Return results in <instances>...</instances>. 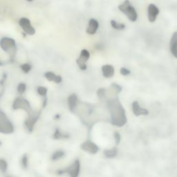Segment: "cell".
Instances as JSON below:
<instances>
[{
	"label": "cell",
	"instance_id": "6da1fadb",
	"mask_svg": "<svg viewBox=\"0 0 177 177\" xmlns=\"http://www.w3.org/2000/svg\"><path fill=\"white\" fill-rule=\"evenodd\" d=\"M107 106L109 108L113 124L117 126H122L125 124L127 122L125 110L120 103L118 95L107 100Z\"/></svg>",
	"mask_w": 177,
	"mask_h": 177
},
{
	"label": "cell",
	"instance_id": "7a4b0ae2",
	"mask_svg": "<svg viewBox=\"0 0 177 177\" xmlns=\"http://www.w3.org/2000/svg\"><path fill=\"white\" fill-rule=\"evenodd\" d=\"M0 46L4 51L10 54L11 60L15 58L17 46L15 40L11 38H3L0 40Z\"/></svg>",
	"mask_w": 177,
	"mask_h": 177
},
{
	"label": "cell",
	"instance_id": "3957f363",
	"mask_svg": "<svg viewBox=\"0 0 177 177\" xmlns=\"http://www.w3.org/2000/svg\"><path fill=\"white\" fill-rule=\"evenodd\" d=\"M118 8L131 22H136L137 20L138 14L136 8L131 5V3L129 0H125L122 4L118 6Z\"/></svg>",
	"mask_w": 177,
	"mask_h": 177
},
{
	"label": "cell",
	"instance_id": "277c9868",
	"mask_svg": "<svg viewBox=\"0 0 177 177\" xmlns=\"http://www.w3.org/2000/svg\"><path fill=\"white\" fill-rule=\"evenodd\" d=\"M19 25L26 34L33 35L35 33V29L32 26L31 21L26 17H22L19 20Z\"/></svg>",
	"mask_w": 177,
	"mask_h": 177
},
{
	"label": "cell",
	"instance_id": "5b68a950",
	"mask_svg": "<svg viewBox=\"0 0 177 177\" xmlns=\"http://www.w3.org/2000/svg\"><path fill=\"white\" fill-rule=\"evenodd\" d=\"M90 58V53L88 50L82 49L81 51L79 58L77 59L76 63L80 69L85 71L87 69V66L86 64V62L89 60Z\"/></svg>",
	"mask_w": 177,
	"mask_h": 177
},
{
	"label": "cell",
	"instance_id": "8992f818",
	"mask_svg": "<svg viewBox=\"0 0 177 177\" xmlns=\"http://www.w3.org/2000/svg\"><path fill=\"white\" fill-rule=\"evenodd\" d=\"M148 20L150 22H154L158 15L159 14V8L154 4H150L149 5L148 8Z\"/></svg>",
	"mask_w": 177,
	"mask_h": 177
},
{
	"label": "cell",
	"instance_id": "52a82bcc",
	"mask_svg": "<svg viewBox=\"0 0 177 177\" xmlns=\"http://www.w3.org/2000/svg\"><path fill=\"white\" fill-rule=\"evenodd\" d=\"M98 27L99 23L98 21L95 19H94V18H91V19L89 20V25L86 30V33L89 35H94L97 32Z\"/></svg>",
	"mask_w": 177,
	"mask_h": 177
},
{
	"label": "cell",
	"instance_id": "ba28073f",
	"mask_svg": "<svg viewBox=\"0 0 177 177\" xmlns=\"http://www.w3.org/2000/svg\"><path fill=\"white\" fill-rule=\"evenodd\" d=\"M102 72H103V75L104 77L110 78L114 76L115 69L112 65L104 64L102 67Z\"/></svg>",
	"mask_w": 177,
	"mask_h": 177
},
{
	"label": "cell",
	"instance_id": "9c48e42d",
	"mask_svg": "<svg viewBox=\"0 0 177 177\" xmlns=\"http://www.w3.org/2000/svg\"><path fill=\"white\" fill-rule=\"evenodd\" d=\"M132 109L135 116H139L141 115H148L149 112L145 108L140 107L138 101H134L132 104Z\"/></svg>",
	"mask_w": 177,
	"mask_h": 177
},
{
	"label": "cell",
	"instance_id": "30bf717a",
	"mask_svg": "<svg viewBox=\"0 0 177 177\" xmlns=\"http://www.w3.org/2000/svg\"><path fill=\"white\" fill-rule=\"evenodd\" d=\"M44 77L46 79L49 81V82H54L57 84H60L62 82V77L59 76V75H56L52 71H47L44 73Z\"/></svg>",
	"mask_w": 177,
	"mask_h": 177
},
{
	"label": "cell",
	"instance_id": "8fae6325",
	"mask_svg": "<svg viewBox=\"0 0 177 177\" xmlns=\"http://www.w3.org/2000/svg\"><path fill=\"white\" fill-rule=\"evenodd\" d=\"M170 51L175 58H177V31L174 33L170 40Z\"/></svg>",
	"mask_w": 177,
	"mask_h": 177
},
{
	"label": "cell",
	"instance_id": "7c38bea8",
	"mask_svg": "<svg viewBox=\"0 0 177 177\" xmlns=\"http://www.w3.org/2000/svg\"><path fill=\"white\" fill-rule=\"evenodd\" d=\"M78 101V98H77L76 94H73L69 95L68 98V104L69 109L73 111L77 107Z\"/></svg>",
	"mask_w": 177,
	"mask_h": 177
},
{
	"label": "cell",
	"instance_id": "4fadbf2b",
	"mask_svg": "<svg viewBox=\"0 0 177 177\" xmlns=\"http://www.w3.org/2000/svg\"><path fill=\"white\" fill-rule=\"evenodd\" d=\"M84 146H85V148H84L85 150L91 153V154H95L98 152V147L92 142H86L84 144Z\"/></svg>",
	"mask_w": 177,
	"mask_h": 177
},
{
	"label": "cell",
	"instance_id": "5bb4252c",
	"mask_svg": "<svg viewBox=\"0 0 177 177\" xmlns=\"http://www.w3.org/2000/svg\"><path fill=\"white\" fill-rule=\"evenodd\" d=\"M111 25L113 29H114L116 30H123L125 29V25L124 24H121V23H117L115 20H111Z\"/></svg>",
	"mask_w": 177,
	"mask_h": 177
},
{
	"label": "cell",
	"instance_id": "9a60e30c",
	"mask_svg": "<svg viewBox=\"0 0 177 177\" xmlns=\"http://www.w3.org/2000/svg\"><path fill=\"white\" fill-rule=\"evenodd\" d=\"M20 68L24 73H29L31 70L32 66L30 64H29V63H24V64H22L20 66Z\"/></svg>",
	"mask_w": 177,
	"mask_h": 177
},
{
	"label": "cell",
	"instance_id": "2e32d148",
	"mask_svg": "<svg viewBox=\"0 0 177 177\" xmlns=\"http://www.w3.org/2000/svg\"><path fill=\"white\" fill-rule=\"evenodd\" d=\"M26 90V85L24 82H21L18 85L17 87V91L19 94H23Z\"/></svg>",
	"mask_w": 177,
	"mask_h": 177
},
{
	"label": "cell",
	"instance_id": "e0dca14e",
	"mask_svg": "<svg viewBox=\"0 0 177 177\" xmlns=\"http://www.w3.org/2000/svg\"><path fill=\"white\" fill-rule=\"evenodd\" d=\"M37 91L38 94L42 95V96H46V95L47 94V89L42 86H38Z\"/></svg>",
	"mask_w": 177,
	"mask_h": 177
},
{
	"label": "cell",
	"instance_id": "ac0fdd59",
	"mask_svg": "<svg viewBox=\"0 0 177 177\" xmlns=\"http://www.w3.org/2000/svg\"><path fill=\"white\" fill-rule=\"evenodd\" d=\"M117 153V151L116 149H109V150H107L105 152V155L107 156V157L109 158H112L114 156H116Z\"/></svg>",
	"mask_w": 177,
	"mask_h": 177
},
{
	"label": "cell",
	"instance_id": "d6986e66",
	"mask_svg": "<svg viewBox=\"0 0 177 177\" xmlns=\"http://www.w3.org/2000/svg\"><path fill=\"white\" fill-rule=\"evenodd\" d=\"M120 73L122 75V76H128L129 74H130L131 71L125 67H122L120 70Z\"/></svg>",
	"mask_w": 177,
	"mask_h": 177
},
{
	"label": "cell",
	"instance_id": "ffe728a7",
	"mask_svg": "<svg viewBox=\"0 0 177 177\" xmlns=\"http://www.w3.org/2000/svg\"><path fill=\"white\" fill-rule=\"evenodd\" d=\"M2 65H3V63L2 62L1 60H0V66H2Z\"/></svg>",
	"mask_w": 177,
	"mask_h": 177
},
{
	"label": "cell",
	"instance_id": "44dd1931",
	"mask_svg": "<svg viewBox=\"0 0 177 177\" xmlns=\"http://www.w3.org/2000/svg\"><path fill=\"white\" fill-rule=\"evenodd\" d=\"M26 1H28V2H32V1H33V0H26Z\"/></svg>",
	"mask_w": 177,
	"mask_h": 177
}]
</instances>
